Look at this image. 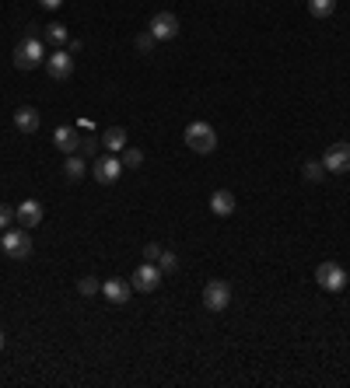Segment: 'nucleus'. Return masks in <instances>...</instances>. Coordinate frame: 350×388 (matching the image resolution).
Returning <instances> with one entry per match:
<instances>
[{
    "label": "nucleus",
    "instance_id": "nucleus-1",
    "mask_svg": "<svg viewBox=\"0 0 350 388\" xmlns=\"http://www.w3.org/2000/svg\"><path fill=\"white\" fill-rule=\"evenodd\" d=\"M182 140H186V147H189L193 154H214V151H217V130H214L210 123H203V119L189 123L186 133H182Z\"/></svg>",
    "mask_w": 350,
    "mask_h": 388
},
{
    "label": "nucleus",
    "instance_id": "nucleus-2",
    "mask_svg": "<svg viewBox=\"0 0 350 388\" xmlns=\"http://www.w3.org/2000/svg\"><path fill=\"white\" fill-rule=\"evenodd\" d=\"M0 248H4L11 259H29L32 255V234L29 227H8L0 234Z\"/></svg>",
    "mask_w": 350,
    "mask_h": 388
},
{
    "label": "nucleus",
    "instance_id": "nucleus-3",
    "mask_svg": "<svg viewBox=\"0 0 350 388\" xmlns=\"http://www.w3.org/2000/svg\"><path fill=\"white\" fill-rule=\"evenodd\" d=\"M43 60H46V53H43V43L36 36H29V39H22L15 46V67L18 70H36Z\"/></svg>",
    "mask_w": 350,
    "mask_h": 388
},
{
    "label": "nucleus",
    "instance_id": "nucleus-4",
    "mask_svg": "<svg viewBox=\"0 0 350 388\" xmlns=\"http://www.w3.org/2000/svg\"><path fill=\"white\" fill-rule=\"evenodd\" d=\"M315 283L326 290V294H340L347 287V269L340 262H319L315 266Z\"/></svg>",
    "mask_w": 350,
    "mask_h": 388
},
{
    "label": "nucleus",
    "instance_id": "nucleus-5",
    "mask_svg": "<svg viewBox=\"0 0 350 388\" xmlns=\"http://www.w3.org/2000/svg\"><path fill=\"white\" fill-rule=\"evenodd\" d=\"M322 168L333 172V175H347V172H350V144H347V140L329 144L326 154H322Z\"/></svg>",
    "mask_w": 350,
    "mask_h": 388
},
{
    "label": "nucleus",
    "instance_id": "nucleus-6",
    "mask_svg": "<svg viewBox=\"0 0 350 388\" xmlns=\"http://www.w3.org/2000/svg\"><path fill=\"white\" fill-rule=\"evenodd\" d=\"M161 266L158 262H144V266H137L133 269V276H130V283H133V290H140V294H151V290H158L161 287Z\"/></svg>",
    "mask_w": 350,
    "mask_h": 388
},
{
    "label": "nucleus",
    "instance_id": "nucleus-7",
    "mask_svg": "<svg viewBox=\"0 0 350 388\" xmlns=\"http://www.w3.org/2000/svg\"><path fill=\"white\" fill-rule=\"evenodd\" d=\"M203 308L207 311H224V308H231V287L224 283V280H210L207 287H203Z\"/></svg>",
    "mask_w": 350,
    "mask_h": 388
},
{
    "label": "nucleus",
    "instance_id": "nucleus-8",
    "mask_svg": "<svg viewBox=\"0 0 350 388\" xmlns=\"http://www.w3.org/2000/svg\"><path fill=\"white\" fill-rule=\"evenodd\" d=\"M119 175H123V161H119V154H105V158H99V161L92 165V179H95L99 186H112Z\"/></svg>",
    "mask_w": 350,
    "mask_h": 388
},
{
    "label": "nucleus",
    "instance_id": "nucleus-9",
    "mask_svg": "<svg viewBox=\"0 0 350 388\" xmlns=\"http://www.w3.org/2000/svg\"><path fill=\"white\" fill-rule=\"evenodd\" d=\"M147 32H151V36H154L158 43H172V39L179 36V18H175L172 11H158V15L151 18Z\"/></svg>",
    "mask_w": 350,
    "mask_h": 388
},
{
    "label": "nucleus",
    "instance_id": "nucleus-10",
    "mask_svg": "<svg viewBox=\"0 0 350 388\" xmlns=\"http://www.w3.org/2000/svg\"><path fill=\"white\" fill-rule=\"evenodd\" d=\"M46 74L53 81H71V74H74V53L57 50L53 57H46Z\"/></svg>",
    "mask_w": 350,
    "mask_h": 388
},
{
    "label": "nucleus",
    "instance_id": "nucleus-11",
    "mask_svg": "<svg viewBox=\"0 0 350 388\" xmlns=\"http://www.w3.org/2000/svg\"><path fill=\"white\" fill-rule=\"evenodd\" d=\"M102 294H105V301H109L112 308H123V304L130 301V294H133V283L116 276V280H105V283H102Z\"/></svg>",
    "mask_w": 350,
    "mask_h": 388
},
{
    "label": "nucleus",
    "instance_id": "nucleus-12",
    "mask_svg": "<svg viewBox=\"0 0 350 388\" xmlns=\"http://www.w3.org/2000/svg\"><path fill=\"white\" fill-rule=\"evenodd\" d=\"M53 144H57V151H64V154H78V151H81V133H78L74 126H60V130L53 133Z\"/></svg>",
    "mask_w": 350,
    "mask_h": 388
},
{
    "label": "nucleus",
    "instance_id": "nucleus-13",
    "mask_svg": "<svg viewBox=\"0 0 350 388\" xmlns=\"http://www.w3.org/2000/svg\"><path fill=\"white\" fill-rule=\"evenodd\" d=\"M18 224L29 227V231L39 227V224H43V203H39V200H25V203L18 207Z\"/></svg>",
    "mask_w": 350,
    "mask_h": 388
},
{
    "label": "nucleus",
    "instance_id": "nucleus-14",
    "mask_svg": "<svg viewBox=\"0 0 350 388\" xmlns=\"http://www.w3.org/2000/svg\"><path fill=\"white\" fill-rule=\"evenodd\" d=\"M39 123H43V119H39V112H36L32 105H22V109L15 112V126H18L22 133H36Z\"/></svg>",
    "mask_w": 350,
    "mask_h": 388
},
{
    "label": "nucleus",
    "instance_id": "nucleus-15",
    "mask_svg": "<svg viewBox=\"0 0 350 388\" xmlns=\"http://www.w3.org/2000/svg\"><path fill=\"white\" fill-rule=\"evenodd\" d=\"M210 210H214L217 217H231V214H235V196H231L228 189H217V193L210 196Z\"/></svg>",
    "mask_w": 350,
    "mask_h": 388
},
{
    "label": "nucleus",
    "instance_id": "nucleus-16",
    "mask_svg": "<svg viewBox=\"0 0 350 388\" xmlns=\"http://www.w3.org/2000/svg\"><path fill=\"white\" fill-rule=\"evenodd\" d=\"M102 144H105L112 154H123V151H126V130H123V126L105 130V133H102Z\"/></svg>",
    "mask_w": 350,
    "mask_h": 388
},
{
    "label": "nucleus",
    "instance_id": "nucleus-17",
    "mask_svg": "<svg viewBox=\"0 0 350 388\" xmlns=\"http://www.w3.org/2000/svg\"><path fill=\"white\" fill-rule=\"evenodd\" d=\"M64 175H67V182H81V179L88 175V165H85V158L71 154V158H67V165H64Z\"/></svg>",
    "mask_w": 350,
    "mask_h": 388
},
{
    "label": "nucleus",
    "instance_id": "nucleus-18",
    "mask_svg": "<svg viewBox=\"0 0 350 388\" xmlns=\"http://www.w3.org/2000/svg\"><path fill=\"white\" fill-rule=\"evenodd\" d=\"M46 43L50 46H57V50H64L71 39H67V29L60 25V22H53V25H46Z\"/></svg>",
    "mask_w": 350,
    "mask_h": 388
},
{
    "label": "nucleus",
    "instance_id": "nucleus-19",
    "mask_svg": "<svg viewBox=\"0 0 350 388\" xmlns=\"http://www.w3.org/2000/svg\"><path fill=\"white\" fill-rule=\"evenodd\" d=\"M336 11V0H308V15L312 18H329Z\"/></svg>",
    "mask_w": 350,
    "mask_h": 388
},
{
    "label": "nucleus",
    "instance_id": "nucleus-20",
    "mask_svg": "<svg viewBox=\"0 0 350 388\" xmlns=\"http://www.w3.org/2000/svg\"><path fill=\"white\" fill-rule=\"evenodd\" d=\"M301 175H305V182H322V175H326V168H322V161H305V168H301Z\"/></svg>",
    "mask_w": 350,
    "mask_h": 388
},
{
    "label": "nucleus",
    "instance_id": "nucleus-21",
    "mask_svg": "<svg viewBox=\"0 0 350 388\" xmlns=\"http://www.w3.org/2000/svg\"><path fill=\"white\" fill-rule=\"evenodd\" d=\"M99 290H102V283H99L95 276H81V280H78V294H81V297H95Z\"/></svg>",
    "mask_w": 350,
    "mask_h": 388
},
{
    "label": "nucleus",
    "instance_id": "nucleus-22",
    "mask_svg": "<svg viewBox=\"0 0 350 388\" xmlns=\"http://www.w3.org/2000/svg\"><path fill=\"white\" fill-rule=\"evenodd\" d=\"M119 161H123V168H140V165H144V151H137V147H126Z\"/></svg>",
    "mask_w": 350,
    "mask_h": 388
},
{
    "label": "nucleus",
    "instance_id": "nucleus-23",
    "mask_svg": "<svg viewBox=\"0 0 350 388\" xmlns=\"http://www.w3.org/2000/svg\"><path fill=\"white\" fill-rule=\"evenodd\" d=\"M11 221H18V210L15 207H8V203H0V231H8V224Z\"/></svg>",
    "mask_w": 350,
    "mask_h": 388
},
{
    "label": "nucleus",
    "instance_id": "nucleus-24",
    "mask_svg": "<svg viewBox=\"0 0 350 388\" xmlns=\"http://www.w3.org/2000/svg\"><path fill=\"white\" fill-rule=\"evenodd\" d=\"M158 266H161V273H172V269L179 266L175 252H165V248H161V255H158Z\"/></svg>",
    "mask_w": 350,
    "mask_h": 388
},
{
    "label": "nucleus",
    "instance_id": "nucleus-25",
    "mask_svg": "<svg viewBox=\"0 0 350 388\" xmlns=\"http://www.w3.org/2000/svg\"><path fill=\"white\" fill-rule=\"evenodd\" d=\"M154 46H158V39H154L151 32H140V36H137V50H140V53H151Z\"/></svg>",
    "mask_w": 350,
    "mask_h": 388
},
{
    "label": "nucleus",
    "instance_id": "nucleus-26",
    "mask_svg": "<svg viewBox=\"0 0 350 388\" xmlns=\"http://www.w3.org/2000/svg\"><path fill=\"white\" fill-rule=\"evenodd\" d=\"M158 255H161V245L147 241V248H144V259H147V262H158Z\"/></svg>",
    "mask_w": 350,
    "mask_h": 388
},
{
    "label": "nucleus",
    "instance_id": "nucleus-27",
    "mask_svg": "<svg viewBox=\"0 0 350 388\" xmlns=\"http://www.w3.org/2000/svg\"><path fill=\"white\" fill-rule=\"evenodd\" d=\"M81 151H85V154H95V151H99V140H95V137H81Z\"/></svg>",
    "mask_w": 350,
    "mask_h": 388
},
{
    "label": "nucleus",
    "instance_id": "nucleus-28",
    "mask_svg": "<svg viewBox=\"0 0 350 388\" xmlns=\"http://www.w3.org/2000/svg\"><path fill=\"white\" fill-rule=\"evenodd\" d=\"M39 4H43L46 11H57V8H64V0H39Z\"/></svg>",
    "mask_w": 350,
    "mask_h": 388
},
{
    "label": "nucleus",
    "instance_id": "nucleus-29",
    "mask_svg": "<svg viewBox=\"0 0 350 388\" xmlns=\"http://www.w3.org/2000/svg\"><path fill=\"white\" fill-rule=\"evenodd\" d=\"M67 53H81V39H71V43H67Z\"/></svg>",
    "mask_w": 350,
    "mask_h": 388
},
{
    "label": "nucleus",
    "instance_id": "nucleus-30",
    "mask_svg": "<svg viewBox=\"0 0 350 388\" xmlns=\"http://www.w3.org/2000/svg\"><path fill=\"white\" fill-rule=\"evenodd\" d=\"M4 343H8V336H4V332H0V350H4Z\"/></svg>",
    "mask_w": 350,
    "mask_h": 388
}]
</instances>
